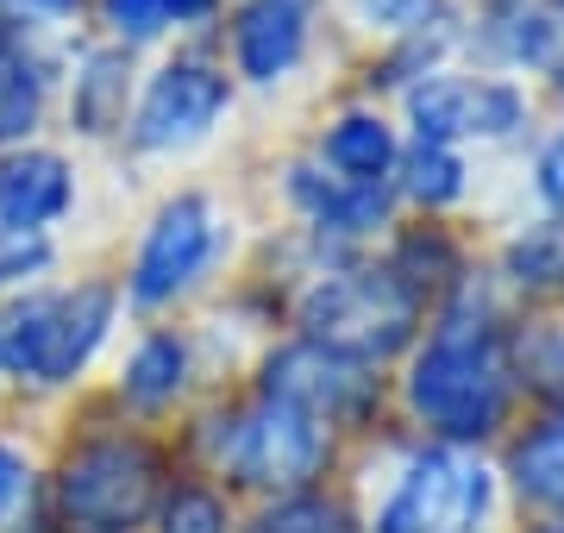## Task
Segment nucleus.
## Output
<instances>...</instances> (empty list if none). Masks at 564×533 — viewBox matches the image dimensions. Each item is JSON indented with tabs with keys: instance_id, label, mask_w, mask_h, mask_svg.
Wrapping results in <instances>:
<instances>
[{
	"instance_id": "nucleus-21",
	"label": "nucleus",
	"mask_w": 564,
	"mask_h": 533,
	"mask_svg": "<svg viewBox=\"0 0 564 533\" xmlns=\"http://www.w3.org/2000/svg\"><path fill=\"white\" fill-rule=\"evenodd\" d=\"M502 51L521 63H552L558 57V25L533 7H514V13H502Z\"/></svg>"
},
{
	"instance_id": "nucleus-29",
	"label": "nucleus",
	"mask_w": 564,
	"mask_h": 533,
	"mask_svg": "<svg viewBox=\"0 0 564 533\" xmlns=\"http://www.w3.org/2000/svg\"><path fill=\"white\" fill-rule=\"evenodd\" d=\"M20 76H25V63H20V44H13V32L0 25V95H7V88L20 83Z\"/></svg>"
},
{
	"instance_id": "nucleus-17",
	"label": "nucleus",
	"mask_w": 564,
	"mask_h": 533,
	"mask_svg": "<svg viewBox=\"0 0 564 533\" xmlns=\"http://www.w3.org/2000/svg\"><path fill=\"white\" fill-rule=\"evenodd\" d=\"M182 370H188V351H182L170 333H158V339H144V346L132 351L126 395H132L139 409H158V402H170V395L182 390Z\"/></svg>"
},
{
	"instance_id": "nucleus-13",
	"label": "nucleus",
	"mask_w": 564,
	"mask_h": 533,
	"mask_svg": "<svg viewBox=\"0 0 564 533\" xmlns=\"http://www.w3.org/2000/svg\"><path fill=\"white\" fill-rule=\"evenodd\" d=\"M326 164L339 170L345 183H383V170L395 164V139L377 113H345L326 139Z\"/></svg>"
},
{
	"instance_id": "nucleus-6",
	"label": "nucleus",
	"mask_w": 564,
	"mask_h": 533,
	"mask_svg": "<svg viewBox=\"0 0 564 533\" xmlns=\"http://www.w3.org/2000/svg\"><path fill=\"white\" fill-rule=\"evenodd\" d=\"M214 239H220V232H214V207L195 202V195L170 202L158 214V226H151L144 251H139V270H132V302L158 308V302L182 295V289L202 276L207 258H214Z\"/></svg>"
},
{
	"instance_id": "nucleus-27",
	"label": "nucleus",
	"mask_w": 564,
	"mask_h": 533,
	"mask_svg": "<svg viewBox=\"0 0 564 533\" xmlns=\"http://www.w3.org/2000/svg\"><path fill=\"white\" fill-rule=\"evenodd\" d=\"M20 496H25V458H20L13 446H0V527L13 521Z\"/></svg>"
},
{
	"instance_id": "nucleus-28",
	"label": "nucleus",
	"mask_w": 564,
	"mask_h": 533,
	"mask_svg": "<svg viewBox=\"0 0 564 533\" xmlns=\"http://www.w3.org/2000/svg\"><path fill=\"white\" fill-rule=\"evenodd\" d=\"M540 188L564 207V139H552V151L540 157Z\"/></svg>"
},
{
	"instance_id": "nucleus-23",
	"label": "nucleus",
	"mask_w": 564,
	"mask_h": 533,
	"mask_svg": "<svg viewBox=\"0 0 564 533\" xmlns=\"http://www.w3.org/2000/svg\"><path fill=\"white\" fill-rule=\"evenodd\" d=\"M163 533H226V502L214 490H176L163 509Z\"/></svg>"
},
{
	"instance_id": "nucleus-15",
	"label": "nucleus",
	"mask_w": 564,
	"mask_h": 533,
	"mask_svg": "<svg viewBox=\"0 0 564 533\" xmlns=\"http://www.w3.org/2000/svg\"><path fill=\"white\" fill-rule=\"evenodd\" d=\"M295 195H302L326 226H345V232L383 220V207H389L383 183H314L307 170H295Z\"/></svg>"
},
{
	"instance_id": "nucleus-10",
	"label": "nucleus",
	"mask_w": 564,
	"mask_h": 533,
	"mask_svg": "<svg viewBox=\"0 0 564 533\" xmlns=\"http://www.w3.org/2000/svg\"><path fill=\"white\" fill-rule=\"evenodd\" d=\"M107 320H113V289L107 283H88L76 295H57L51 302V320H44V346H39V383H63V377H76L95 346L107 339Z\"/></svg>"
},
{
	"instance_id": "nucleus-11",
	"label": "nucleus",
	"mask_w": 564,
	"mask_h": 533,
	"mask_svg": "<svg viewBox=\"0 0 564 533\" xmlns=\"http://www.w3.org/2000/svg\"><path fill=\"white\" fill-rule=\"evenodd\" d=\"M69 207V164L51 151H13L0 157V226L39 232Z\"/></svg>"
},
{
	"instance_id": "nucleus-2",
	"label": "nucleus",
	"mask_w": 564,
	"mask_h": 533,
	"mask_svg": "<svg viewBox=\"0 0 564 533\" xmlns=\"http://www.w3.org/2000/svg\"><path fill=\"white\" fill-rule=\"evenodd\" d=\"M314 346L339 351V358H389L414 333V289L402 270H351V276H326L302 308Z\"/></svg>"
},
{
	"instance_id": "nucleus-25",
	"label": "nucleus",
	"mask_w": 564,
	"mask_h": 533,
	"mask_svg": "<svg viewBox=\"0 0 564 533\" xmlns=\"http://www.w3.org/2000/svg\"><path fill=\"white\" fill-rule=\"evenodd\" d=\"M51 264V246L44 239H32V232H13L7 246H0V283H20V276H32V270Z\"/></svg>"
},
{
	"instance_id": "nucleus-8",
	"label": "nucleus",
	"mask_w": 564,
	"mask_h": 533,
	"mask_svg": "<svg viewBox=\"0 0 564 533\" xmlns=\"http://www.w3.org/2000/svg\"><path fill=\"white\" fill-rule=\"evenodd\" d=\"M270 395L289 402V409L314 414V421H339V414L364 409L370 377H364L358 358H339V351H326V346H289L270 365Z\"/></svg>"
},
{
	"instance_id": "nucleus-7",
	"label": "nucleus",
	"mask_w": 564,
	"mask_h": 533,
	"mask_svg": "<svg viewBox=\"0 0 564 533\" xmlns=\"http://www.w3.org/2000/svg\"><path fill=\"white\" fill-rule=\"evenodd\" d=\"M232 88H226L220 69L207 63H170L158 83L144 88V107H139V144L144 151H170V144H195L207 126L226 113Z\"/></svg>"
},
{
	"instance_id": "nucleus-16",
	"label": "nucleus",
	"mask_w": 564,
	"mask_h": 533,
	"mask_svg": "<svg viewBox=\"0 0 564 533\" xmlns=\"http://www.w3.org/2000/svg\"><path fill=\"white\" fill-rule=\"evenodd\" d=\"M120 113H126V57L101 51L76 76V126L82 132H107V126H120Z\"/></svg>"
},
{
	"instance_id": "nucleus-18",
	"label": "nucleus",
	"mask_w": 564,
	"mask_h": 533,
	"mask_svg": "<svg viewBox=\"0 0 564 533\" xmlns=\"http://www.w3.org/2000/svg\"><path fill=\"white\" fill-rule=\"evenodd\" d=\"M508 276L521 289H540V295H558L564 289V220H545L533 232H521L508 246Z\"/></svg>"
},
{
	"instance_id": "nucleus-5",
	"label": "nucleus",
	"mask_w": 564,
	"mask_h": 533,
	"mask_svg": "<svg viewBox=\"0 0 564 533\" xmlns=\"http://www.w3.org/2000/svg\"><path fill=\"white\" fill-rule=\"evenodd\" d=\"M326 458V433L314 414L289 409V402H258V409L239 421L232 433V471L245 483H276V490H295L307 477L321 471Z\"/></svg>"
},
{
	"instance_id": "nucleus-14",
	"label": "nucleus",
	"mask_w": 564,
	"mask_h": 533,
	"mask_svg": "<svg viewBox=\"0 0 564 533\" xmlns=\"http://www.w3.org/2000/svg\"><path fill=\"white\" fill-rule=\"evenodd\" d=\"M508 471H514L521 496H533L540 509L564 514V421L527 433L521 446H514V458H508Z\"/></svg>"
},
{
	"instance_id": "nucleus-1",
	"label": "nucleus",
	"mask_w": 564,
	"mask_h": 533,
	"mask_svg": "<svg viewBox=\"0 0 564 533\" xmlns=\"http://www.w3.org/2000/svg\"><path fill=\"white\" fill-rule=\"evenodd\" d=\"M408 395H414V409L433 421L440 433L452 439H484L496 421H502V358L489 346L484 333L470 327H452L433 339L414 377H408Z\"/></svg>"
},
{
	"instance_id": "nucleus-20",
	"label": "nucleus",
	"mask_w": 564,
	"mask_h": 533,
	"mask_svg": "<svg viewBox=\"0 0 564 533\" xmlns=\"http://www.w3.org/2000/svg\"><path fill=\"white\" fill-rule=\"evenodd\" d=\"M258 533H358V521L339 509V502H321V496H289L258 521Z\"/></svg>"
},
{
	"instance_id": "nucleus-9",
	"label": "nucleus",
	"mask_w": 564,
	"mask_h": 533,
	"mask_svg": "<svg viewBox=\"0 0 564 533\" xmlns=\"http://www.w3.org/2000/svg\"><path fill=\"white\" fill-rule=\"evenodd\" d=\"M408 107H414V126H421L426 144L464 139V132L502 139L527 113V101L508 83H426V88H414Z\"/></svg>"
},
{
	"instance_id": "nucleus-19",
	"label": "nucleus",
	"mask_w": 564,
	"mask_h": 533,
	"mask_svg": "<svg viewBox=\"0 0 564 533\" xmlns=\"http://www.w3.org/2000/svg\"><path fill=\"white\" fill-rule=\"evenodd\" d=\"M458 188H464V164L445 151V144H426L421 139L414 151H408V195H414V202L440 207V202H452Z\"/></svg>"
},
{
	"instance_id": "nucleus-3",
	"label": "nucleus",
	"mask_w": 564,
	"mask_h": 533,
	"mask_svg": "<svg viewBox=\"0 0 564 533\" xmlns=\"http://www.w3.org/2000/svg\"><path fill=\"white\" fill-rule=\"evenodd\" d=\"M158 452L139 439H95L63 465V514L88 533H132L158 502Z\"/></svg>"
},
{
	"instance_id": "nucleus-33",
	"label": "nucleus",
	"mask_w": 564,
	"mask_h": 533,
	"mask_svg": "<svg viewBox=\"0 0 564 533\" xmlns=\"http://www.w3.org/2000/svg\"><path fill=\"white\" fill-rule=\"evenodd\" d=\"M558 7H564V0H558Z\"/></svg>"
},
{
	"instance_id": "nucleus-26",
	"label": "nucleus",
	"mask_w": 564,
	"mask_h": 533,
	"mask_svg": "<svg viewBox=\"0 0 564 533\" xmlns=\"http://www.w3.org/2000/svg\"><path fill=\"white\" fill-rule=\"evenodd\" d=\"M358 13H364V20H377V25L408 32V25L433 20V0H358Z\"/></svg>"
},
{
	"instance_id": "nucleus-22",
	"label": "nucleus",
	"mask_w": 564,
	"mask_h": 533,
	"mask_svg": "<svg viewBox=\"0 0 564 533\" xmlns=\"http://www.w3.org/2000/svg\"><path fill=\"white\" fill-rule=\"evenodd\" d=\"M521 377L540 395H564V327H540L521 339Z\"/></svg>"
},
{
	"instance_id": "nucleus-32",
	"label": "nucleus",
	"mask_w": 564,
	"mask_h": 533,
	"mask_svg": "<svg viewBox=\"0 0 564 533\" xmlns=\"http://www.w3.org/2000/svg\"><path fill=\"white\" fill-rule=\"evenodd\" d=\"M545 533H564V527H545Z\"/></svg>"
},
{
	"instance_id": "nucleus-24",
	"label": "nucleus",
	"mask_w": 564,
	"mask_h": 533,
	"mask_svg": "<svg viewBox=\"0 0 564 533\" xmlns=\"http://www.w3.org/2000/svg\"><path fill=\"white\" fill-rule=\"evenodd\" d=\"M107 25L120 39H158L163 25H170V7L163 0H107Z\"/></svg>"
},
{
	"instance_id": "nucleus-4",
	"label": "nucleus",
	"mask_w": 564,
	"mask_h": 533,
	"mask_svg": "<svg viewBox=\"0 0 564 533\" xmlns=\"http://www.w3.org/2000/svg\"><path fill=\"white\" fill-rule=\"evenodd\" d=\"M489 509V471L464 452H421L395 483L377 533H477Z\"/></svg>"
},
{
	"instance_id": "nucleus-30",
	"label": "nucleus",
	"mask_w": 564,
	"mask_h": 533,
	"mask_svg": "<svg viewBox=\"0 0 564 533\" xmlns=\"http://www.w3.org/2000/svg\"><path fill=\"white\" fill-rule=\"evenodd\" d=\"M0 7H13V13H32V20H63L76 0H0Z\"/></svg>"
},
{
	"instance_id": "nucleus-12",
	"label": "nucleus",
	"mask_w": 564,
	"mask_h": 533,
	"mask_svg": "<svg viewBox=\"0 0 564 533\" xmlns=\"http://www.w3.org/2000/svg\"><path fill=\"white\" fill-rule=\"evenodd\" d=\"M307 44V0H251L239 20V69L251 83H276Z\"/></svg>"
},
{
	"instance_id": "nucleus-31",
	"label": "nucleus",
	"mask_w": 564,
	"mask_h": 533,
	"mask_svg": "<svg viewBox=\"0 0 564 533\" xmlns=\"http://www.w3.org/2000/svg\"><path fill=\"white\" fill-rule=\"evenodd\" d=\"M163 7H170V20H202L214 0H163Z\"/></svg>"
}]
</instances>
